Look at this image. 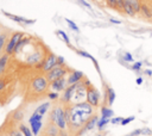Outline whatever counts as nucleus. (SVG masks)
I'll return each mask as SVG.
<instances>
[{"label":"nucleus","mask_w":152,"mask_h":136,"mask_svg":"<svg viewBox=\"0 0 152 136\" xmlns=\"http://www.w3.org/2000/svg\"><path fill=\"white\" fill-rule=\"evenodd\" d=\"M93 113V106L89 103L82 101V103H76L71 109H70V123L72 125L80 126L83 123H87L89 120V117Z\"/></svg>","instance_id":"obj_1"},{"label":"nucleus","mask_w":152,"mask_h":136,"mask_svg":"<svg viewBox=\"0 0 152 136\" xmlns=\"http://www.w3.org/2000/svg\"><path fill=\"white\" fill-rule=\"evenodd\" d=\"M51 120L53 124H56L59 129H64L66 125V119H65V111H63L61 107H57L52 111L51 113Z\"/></svg>","instance_id":"obj_2"},{"label":"nucleus","mask_w":152,"mask_h":136,"mask_svg":"<svg viewBox=\"0 0 152 136\" xmlns=\"http://www.w3.org/2000/svg\"><path fill=\"white\" fill-rule=\"evenodd\" d=\"M23 33L21 32H15L12 35V37L10 38L8 43L6 44V54L7 55H11L12 52L15 51V48H17V44L20 42V39L23 38Z\"/></svg>","instance_id":"obj_3"},{"label":"nucleus","mask_w":152,"mask_h":136,"mask_svg":"<svg viewBox=\"0 0 152 136\" xmlns=\"http://www.w3.org/2000/svg\"><path fill=\"white\" fill-rule=\"evenodd\" d=\"M65 73H66V70H65L62 66H57V67H55L53 69H51L50 72H48L46 79L52 82V81H55V80H57V79L63 78V76L65 75Z\"/></svg>","instance_id":"obj_4"},{"label":"nucleus","mask_w":152,"mask_h":136,"mask_svg":"<svg viewBox=\"0 0 152 136\" xmlns=\"http://www.w3.org/2000/svg\"><path fill=\"white\" fill-rule=\"evenodd\" d=\"M100 101V94L96 88L89 87L87 89V103H89L91 106H97Z\"/></svg>","instance_id":"obj_5"},{"label":"nucleus","mask_w":152,"mask_h":136,"mask_svg":"<svg viewBox=\"0 0 152 136\" xmlns=\"http://www.w3.org/2000/svg\"><path fill=\"white\" fill-rule=\"evenodd\" d=\"M42 66H43V69L45 72H50L51 69H53L55 67L58 66V56H56L53 54H50L48 56V58L42 63Z\"/></svg>","instance_id":"obj_6"},{"label":"nucleus","mask_w":152,"mask_h":136,"mask_svg":"<svg viewBox=\"0 0 152 136\" xmlns=\"http://www.w3.org/2000/svg\"><path fill=\"white\" fill-rule=\"evenodd\" d=\"M48 79L43 78V76H38L32 81V89L34 92H43L46 87H48Z\"/></svg>","instance_id":"obj_7"},{"label":"nucleus","mask_w":152,"mask_h":136,"mask_svg":"<svg viewBox=\"0 0 152 136\" xmlns=\"http://www.w3.org/2000/svg\"><path fill=\"white\" fill-rule=\"evenodd\" d=\"M2 13H4L7 18H10V19L17 21V23H20V24H23V25H31V24H34V23H36V19H26V18H24V17L15 16V14L8 13V12H6V11H2Z\"/></svg>","instance_id":"obj_8"},{"label":"nucleus","mask_w":152,"mask_h":136,"mask_svg":"<svg viewBox=\"0 0 152 136\" xmlns=\"http://www.w3.org/2000/svg\"><path fill=\"white\" fill-rule=\"evenodd\" d=\"M68 84V80L63 76L61 79H57L55 81H52L51 84V88L53 89V92H59V91H63L65 88V85Z\"/></svg>","instance_id":"obj_9"},{"label":"nucleus","mask_w":152,"mask_h":136,"mask_svg":"<svg viewBox=\"0 0 152 136\" xmlns=\"http://www.w3.org/2000/svg\"><path fill=\"white\" fill-rule=\"evenodd\" d=\"M83 78V73L80 72V70H75L72 72L69 78H68V85H75V84H78Z\"/></svg>","instance_id":"obj_10"},{"label":"nucleus","mask_w":152,"mask_h":136,"mask_svg":"<svg viewBox=\"0 0 152 136\" xmlns=\"http://www.w3.org/2000/svg\"><path fill=\"white\" fill-rule=\"evenodd\" d=\"M97 122H99V118H97L96 116H93V117H91V118L86 123V125H84L83 130L81 131V134H83V132H86V131H89V130L94 129V128H95V125H97Z\"/></svg>","instance_id":"obj_11"},{"label":"nucleus","mask_w":152,"mask_h":136,"mask_svg":"<svg viewBox=\"0 0 152 136\" xmlns=\"http://www.w3.org/2000/svg\"><path fill=\"white\" fill-rule=\"evenodd\" d=\"M76 87H77V84H75V85H70V86L65 89V92H64V97H63L65 101H69V100L72 99V95H74V92H75Z\"/></svg>","instance_id":"obj_12"},{"label":"nucleus","mask_w":152,"mask_h":136,"mask_svg":"<svg viewBox=\"0 0 152 136\" xmlns=\"http://www.w3.org/2000/svg\"><path fill=\"white\" fill-rule=\"evenodd\" d=\"M30 125H31V131L33 135H38V132L40 131V128H42V120H32V122H28Z\"/></svg>","instance_id":"obj_13"},{"label":"nucleus","mask_w":152,"mask_h":136,"mask_svg":"<svg viewBox=\"0 0 152 136\" xmlns=\"http://www.w3.org/2000/svg\"><path fill=\"white\" fill-rule=\"evenodd\" d=\"M49 106H50V103H49V101H48V103H44V104L39 105V106L36 109V111H34V112H37V113H38V115H40V116H44V115L46 113V111H48Z\"/></svg>","instance_id":"obj_14"},{"label":"nucleus","mask_w":152,"mask_h":136,"mask_svg":"<svg viewBox=\"0 0 152 136\" xmlns=\"http://www.w3.org/2000/svg\"><path fill=\"white\" fill-rule=\"evenodd\" d=\"M140 12L142 13V16H144L145 18H147V19H152V11L148 8L147 5L141 4V10H140Z\"/></svg>","instance_id":"obj_15"},{"label":"nucleus","mask_w":152,"mask_h":136,"mask_svg":"<svg viewBox=\"0 0 152 136\" xmlns=\"http://www.w3.org/2000/svg\"><path fill=\"white\" fill-rule=\"evenodd\" d=\"M113 115H114V112H113V110L112 109H109V107H106V106H103L102 109H101V117H103V118H112L113 117Z\"/></svg>","instance_id":"obj_16"},{"label":"nucleus","mask_w":152,"mask_h":136,"mask_svg":"<svg viewBox=\"0 0 152 136\" xmlns=\"http://www.w3.org/2000/svg\"><path fill=\"white\" fill-rule=\"evenodd\" d=\"M124 12H125L126 14L131 16V17H134V14H135L133 7L131 6V4H129L127 0H125V4H124Z\"/></svg>","instance_id":"obj_17"},{"label":"nucleus","mask_w":152,"mask_h":136,"mask_svg":"<svg viewBox=\"0 0 152 136\" xmlns=\"http://www.w3.org/2000/svg\"><path fill=\"white\" fill-rule=\"evenodd\" d=\"M107 100H108V104L109 105H112L114 103V100H115V92L110 87L107 88Z\"/></svg>","instance_id":"obj_18"},{"label":"nucleus","mask_w":152,"mask_h":136,"mask_svg":"<svg viewBox=\"0 0 152 136\" xmlns=\"http://www.w3.org/2000/svg\"><path fill=\"white\" fill-rule=\"evenodd\" d=\"M7 60H8V55L7 54L0 56V74L4 73V70H5L6 66H7Z\"/></svg>","instance_id":"obj_19"},{"label":"nucleus","mask_w":152,"mask_h":136,"mask_svg":"<svg viewBox=\"0 0 152 136\" xmlns=\"http://www.w3.org/2000/svg\"><path fill=\"white\" fill-rule=\"evenodd\" d=\"M129 4H131V6L133 7V10H134V12L137 13V12H140V10H141V4L139 2V0H127Z\"/></svg>","instance_id":"obj_20"},{"label":"nucleus","mask_w":152,"mask_h":136,"mask_svg":"<svg viewBox=\"0 0 152 136\" xmlns=\"http://www.w3.org/2000/svg\"><path fill=\"white\" fill-rule=\"evenodd\" d=\"M39 58H40V54H39V52H34V54H32V55L27 58V62L31 63V64H34V63H37V62L39 61Z\"/></svg>","instance_id":"obj_21"},{"label":"nucleus","mask_w":152,"mask_h":136,"mask_svg":"<svg viewBox=\"0 0 152 136\" xmlns=\"http://www.w3.org/2000/svg\"><path fill=\"white\" fill-rule=\"evenodd\" d=\"M110 122V119L109 118H103V117H101L100 118V120L97 122V128H99V130H102L108 123Z\"/></svg>","instance_id":"obj_22"},{"label":"nucleus","mask_w":152,"mask_h":136,"mask_svg":"<svg viewBox=\"0 0 152 136\" xmlns=\"http://www.w3.org/2000/svg\"><path fill=\"white\" fill-rule=\"evenodd\" d=\"M57 128H58V126H57L56 124H52V125H50V126L48 128L46 131H48V134H49L50 136H56V135H57Z\"/></svg>","instance_id":"obj_23"},{"label":"nucleus","mask_w":152,"mask_h":136,"mask_svg":"<svg viewBox=\"0 0 152 136\" xmlns=\"http://www.w3.org/2000/svg\"><path fill=\"white\" fill-rule=\"evenodd\" d=\"M57 33H58V35H59V36L62 37V39H63V41H64V42H65L66 44H70L69 37H68V35H66V33H65V32H64L63 30H57Z\"/></svg>","instance_id":"obj_24"},{"label":"nucleus","mask_w":152,"mask_h":136,"mask_svg":"<svg viewBox=\"0 0 152 136\" xmlns=\"http://www.w3.org/2000/svg\"><path fill=\"white\" fill-rule=\"evenodd\" d=\"M65 21H66V24H69V26L74 30V31H76V32H80V29H78V26L72 21V20H70V19H68V18H65Z\"/></svg>","instance_id":"obj_25"},{"label":"nucleus","mask_w":152,"mask_h":136,"mask_svg":"<svg viewBox=\"0 0 152 136\" xmlns=\"http://www.w3.org/2000/svg\"><path fill=\"white\" fill-rule=\"evenodd\" d=\"M5 41H6V35H5V33H1V35H0V52H1L2 49H4Z\"/></svg>","instance_id":"obj_26"},{"label":"nucleus","mask_w":152,"mask_h":136,"mask_svg":"<svg viewBox=\"0 0 152 136\" xmlns=\"http://www.w3.org/2000/svg\"><path fill=\"white\" fill-rule=\"evenodd\" d=\"M77 54H78V55H81V56H83V57L90 58V60H93V58H94V57H93L90 54H88L87 51H83V50H77Z\"/></svg>","instance_id":"obj_27"},{"label":"nucleus","mask_w":152,"mask_h":136,"mask_svg":"<svg viewBox=\"0 0 152 136\" xmlns=\"http://www.w3.org/2000/svg\"><path fill=\"white\" fill-rule=\"evenodd\" d=\"M132 120H134V116H131V117H126V118H124L122 120H121V125H126V124H128V123H131Z\"/></svg>","instance_id":"obj_28"},{"label":"nucleus","mask_w":152,"mask_h":136,"mask_svg":"<svg viewBox=\"0 0 152 136\" xmlns=\"http://www.w3.org/2000/svg\"><path fill=\"white\" fill-rule=\"evenodd\" d=\"M141 135L151 136V135H152V130H151L150 128H142V129H141Z\"/></svg>","instance_id":"obj_29"},{"label":"nucleus","mask_w":152,"mask_h":136,"mask_svg":"<svg viewBox=\"0 0 152 136\" xmlns=\"http://www.w3.org/2000/svg\"><path fill=\"white\" fill-rule=\"evenodd\" d=\"M124 4H125V0H116V10L124 11Z\"/></svg>","instance_id":"obj_30"},{"label":"nucleus","mask_w":152,"mask_h":136,"mask_svg":"<svg viewBox=\"0 0 152 136\" xmlns=\"http://www.w3.org/2000/svg\"><path fill=\"white\" fill-rule=\"evenodd\" d=\"M122 57H124V60H125L126 62H132V61H133V57H132V55H131L129 52H125V54L122 55Z\"/></svg>","instance_id":"obj_31"},{"label":"nucleus","mask_w":152,"mask_h":136,"mask_svg":"<svg viewBox=\"0 0 152 136\" xmlns=\"http://www.w3.org/2000/svg\"><path fill=\"white\" fill-rule=\"evenodd\" d=\"M139 135H141V129H135V130H133L132 132H129L126 136H139Z\"/></svg>","instance_id":"obj_32"},{"label":"nucleus","mask_w":152,"mask_h":136,"mask_svg":"<svg viewBox=\"0 0 152 136\" xmlns=\"http://www.w3.org/2000/svg\"><path fill=\"white\" fill-rule=\"evenodd\" d=\"M141 66H142V62H135L133 66H132V69L133 70H140V68H141Z\"/></svg>","instance_id":"obj_33"},{"label":"nucleus","mask_w":152,"mask_h":136,"mask_svg":"<svg viewBox=\"0 0 152 136\" xmlns=\"http://www.w3.org/2000/svg\"><path fill=\"white\" fill-rule=\"evenodd\" d=\"M122 119H124V118H121V117H114V118L110 119V123H112V124H118V123H121Z\"/></svg>","instance_id":"obj_34"},{"label":"nucleus","mask_w":152,"mask_h":136,"mask_svg":"<svg viewBox=\"0 0 152 136\" xmlns=\"http://www.w3.org/2000/svg\"><path fill=\"white\" fill-rule=\"evenodd\" d=\"M77 1H78L80 4H82L84 7H87L88 10H90V11H91V6H90V4H89V2H87L86 0H77Z\"/></svg>","instance_id":"obj_35"},{"label":"nucleus","mask_w":152,"mask_h":136,"mask_svg":"<svg viewBox=\"0 0 152 136\" xmlns=\"http://www.w3.org/2000/svg\"><path fill=\"white\" fill-rule=\"evenodd\" d=\"M106 2L108 4V6H109V7L116 8V0H106Z\"/></svg>","instance_id":"obj_36"},{"label":"nucleus","mask_w":152,"mask_h":136,"mask_svg":"<svg viewBox=\"0 0 152 136\" xmlns=\"http://www.w3.org/2000/svg\"><path fill=\"white\" fill-rule=\"evenodd\" d=\"M48 97L50 99H57L58 98V92H50V93H48Z\"/></svg>","instance_id":"obj_37"},{"label":"nucleus","mask_w":152,"mask_h":136,"mask_svg":"<svg viewBox=\"0 0 152 136\" xmlns=\"http://www.w3.org/2000/svg\"><path fill=\"white\" fill-rule=\"evenodd\" d=\"M63 64H64V58L61 57V56H58V66H62L63 67Z\"/></svg>","instance_id":"obj_38"},{"label":"nucleus","mask_w":152,"mask_h":136,"mask_svg":"<svg viewBox=\"0 0 152 136\" xmlns=\"http://www.w3.org/2000/svg\"><path fill=\"white\" fill-rule=\"evenodd\" d=\"M109 20H110V23H114V24H121V21H120V20H118V19H114V18H110Z\"/></svg>","instance_id":"obj_39"},{"label":"nucleus","mask_w":152,"mask_h":136,"mask_svg":"<svg viewBox=\"0 0 152 136\" xmlns=\"http://www.w3.org/2000/svg\"><path fill=\"white\" fill-rule=\"evenodd\" d=\"M5 85H6V82H5L4 80H0V91L5 88Z\"/></svg>","instance_id":"obj_40"},{"label":"nucleus","mask_w":152,"mask_h":136,"mask_svg":"<svg viewBox=\"0 0 152 136\" xmlns=\"http://www.w3.org/2000/svg\"><path fill=\"white\" fill-rule=\"evenodd\" d=\"M135 82H137V85H141L142 84V78H137Z\"/></svg>","instance_id":"obj_41"},{"label":"nucleus","mask_w":152,"mask_h":136,"mask_svg":"<svg viewBox=\"0 0 152 136\" xmlns=\"http://www.w3.org/2000/svg\"><path fill=\"white\" fill-rule=\"evenodd\" d=\"M15 118L21 119V118H23V113H21V112H17V113H15Z\"/></svg>","instance_id":"obj_42"},{"label":"nucleus","mask_w":152,"mask_h":136,"mask_svg":"<svg viewBox=\"0 0 152 136\" xmlns=\"http://www.w3.org/2000/svg\"><path fill=\"white\" fill-rule=\"evenodd\" d=\"M145 74L148 75V76H151V75H152V70H151V69H146V70H145Z\"/></svg>","instance_id":"obj_43"},{"label":"nucleus","mask_w":152,"mask_h":136,"mask_svg":"<svg viewBox=\"0 0 152 136\" xmlns=\"http://www.w3.org/2000/svg\"><path fill=\"white\" fill-rule=\"evenodd\" d=\"M14 136H25V135H24L21 131H17V132L14 134Z\"/></svg>","instance_id":"obj_44"},{"label":"nucleus","mask_w":152,"mask_h":136,"mask_svg":"<svg viewBox=\"0 0 152 136\" xmlns=\"http://www.w3.org/2000/svg\"><path fill=\"white\" fill-rule=\"evenodd\" d=\"M97 136H101V135H97Z\"/></svg>","instance_id":"obj_45"}]
</instances>
